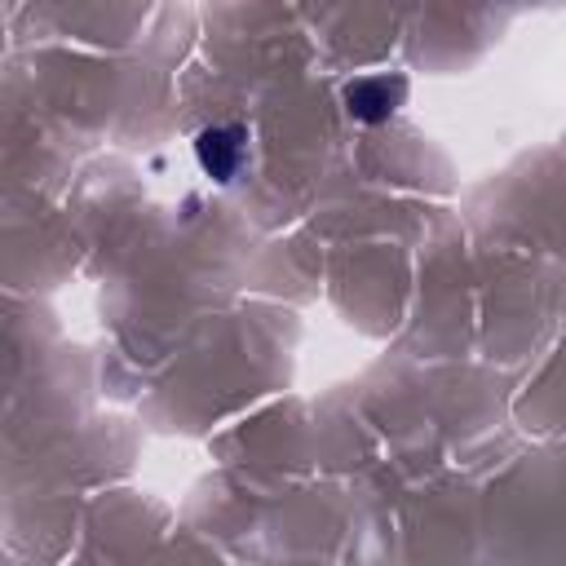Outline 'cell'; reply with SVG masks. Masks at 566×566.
<instances>
[{"label": "cell", "instance_id": "1", "mask_svg": "<svg viewBox=\"0 0 566 566\" xmlns=\"http://www.w3.org/2000/svg\"><path fill=\"white\" fill-rule=\"evenodd\" d=\"M345 111L358 119V124H380L389 119L402 97H407V80L402 75H358L345 84Z\"/></svg>", "mask_w": 566, "mask_h": 566}, {"label": "cell", "instance_id": "2", "mask_svg": "<svg viewBox=\"0 0 566 566\" xmlns=\"http://www.w3.org/2000/svg\"><path fill=\"white\" fill-rule=\"evenodd\" d=\"M195 155L212 181H234L243 159H248V128L243 124H212L195 137Z\"/></svg>", "mask_w": 566, "mask_h": 566}]
</instances>
